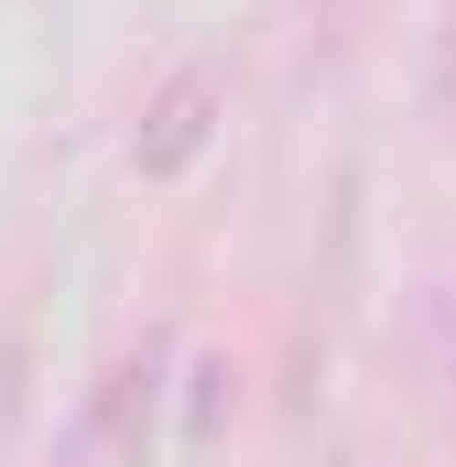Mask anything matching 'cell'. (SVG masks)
<instances>
[{
	"mask_svg": "<svg viewBox=\"0 0 456 467\" xmlns=\"http://www.w3.org/2000/svg\"><path fill=\"white\" fill-rule=\"evenodd\" d=\"M218 119H228V66L196 55V66H174V77L152 88V109H141V130H130V163L163 185V174H185V163L218 141Z\"/></svg>",
	"mask_w": 456,
	"mask_h": 467,
	"instance_id": "cell-1",
	"label": "cell"
},
{
	"mask_svg": "<svg viewBox=\"0 0 456 467\" xmlns=\"http://www.w3.org/2000/svg\"><path fill=\"white\" fill-rule=\"evenodd\" d=\"M435 119L456 130V0H446V22H435Z\"/></svg>",
	"mask_w": 456,
	"mask_h": 467,
	"instance_id": "cell-2",
	"label": "cell"
}]
</instances>
